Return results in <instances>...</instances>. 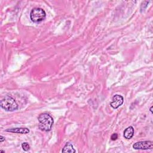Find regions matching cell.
<instances>
[{
  "instance_id": "11",
  "label": "cell",
  "mask_w": 153,
  "mask_h": 153,
  "mask_svg": "<svg viewBox=\"0 0 153 153\" xmlns=\"http://www.w3.org/2000/svg\"><path fill=\"white\" fill-rule=\"evenodd\" d=\"M4 141H5V137L3 136H0V142H2Z\"/></svg>"
},
{
  "instance_id": "1",
  "label": "cell",
  "mask_w": 153,
  "mask_h": 153,
  "mask_svg": "<svg viewBox=\"0 0 153 153\" xmlns=\"http://www.w3.org/2000/svg\"><path fill=\"white\" fill-rule=\"evenodd\" d=\"M38 120L40 123L39 128L41 130L45 132H49L51 130L54 121L50 115L47 113H42L39 115Z\"/></svg>"
},
{
  "instance_id": "2",
  "label": "cell",
  "mask_w": 153,
  "mask_h": 153,
  "mask_svg": "<svg viewBox=\"0 0 153 153\" xmlns=\"http://www.w3.org/2000/svg\"><path fill=\"white\" fill-rule=\"evenodd\" d=\"M1 107L7 111H14L18 109L19 105L13 98L6 96L0 102Z\"/></svg>"
},
{
  "instance_id": "13",
  "label": "cell",
  "mask_w": 153,
  "mask_h": 153,
  "mask_svg": "<svg viewBox=\"0 0 153 153\" xmlns=\"http://www.w3.org/2000/svg\"><path fill=\"white\" fill-rule=\"evenodd\" d=\"M0 152H4L5 153V151H3V150H1V151H0Z\"/></svg>"
},
{
  "instance_id": "7",
  "label": "cell",
  "mask_w": 153,
  "mask_h": 153,
  "mask_svg": "<svg viewBox=\"0 0 153 153\" xmlns=\"http://www.w3.org/2000/svg\"><path fill=\"white\" fill-rule=\"evenodd\" d=\"M124 137L127 140H130L134 135V128L132 126H129L124 131Z\"/></svg>"
},
{
  "instance_id": "12",
  "label": "cell",
  "mask_w": 153,
  "mask_h": 153,
  "mask_svg": "<svg viewBox=\"0 0 153 153\" xmlns=\"http://www.w3.org/2000/svg\"><path fill=\"white\" fill-rule=\"evenodd\" d=\"M149 111H150L151 113V114H152V106H151V108H150V110H149Z\"/></svg>"
},
{
  "instance_id": "6",
  "label": "cell",
  "mask_w": 153,
  "mask_h": 153,
  "mask_svg": "<svg viewBox=\"0 0 153 153\" xmlns=\"http://www.w3.org/2000/svg\"><path fill=\"white\" fill-rule=\"evenodd\" d=\"M7 132L14 133H20V134H27L29 133V130L28 128H23V127H16L8 129L6 130Z\"/></svg>"
},
{
  "instance_id": "5",
  "label": "cell",
  "mask_w": 153,
  "mask_h": 153,
  "mask_svg": "<svg viewBox=\"0 0 153 153\" xmlns=\"http://www.w3.org/2000/svg\"><path fill=\"white\" fill-rule=\"evenodd\" d=\"M124 102V98L123 97L119 95H115L112 99V102L110 103V105L114 109H117L118 107H120Z\"/></svg>"
},
{
  "instance_id": "3",
  "label": "cell",
  "mask_w": 153,
  "mask_h": 153,
  "mask_svg": "<svg viewBox=\"0 0 153 153\" xmlns=\"http://www.w3.org/2000/svg\"><path fill=\"white\" fill-rule=\"evenodd\" d=\"M46 17V13L41 8H34L30 13V18L33 22L38 23L43 21Z\"/></svg>"
},
{
  "instance_id": "9",
  "label": "cell",
  "mask_w": 153,
  "mask_h": 153,
  "mask_svg": "<svg viewBox=\"0 0 153 153\" xmlns=\"http://www.w3.org/2000/svg\"><path fill=\"white\" fill-rule=\"evenodd\" d=\"M22 147L24 151H28L30 149V146H29V145L27 142L22 143Z\"/></svg>"
},
{
  "instance_id": "8",
  "label": "cell",
  "mask_w": 153,
  "mask_h": 153,
  "mask_svg": "<svg viewBox=\"0 0 153 153\" xmlns=\"http://www.w3.org/2000/svg\"><path fill=\"white\" fill-rule=\"evenodd\" d=\"M62 152H69V153H75L76 152L75 149L74 148L73 145L70 142H67L64 146L62 150Z\"/></svg>"
},
{
  "instance_id": "4",
  "label": "cell",
  "mask_w": 153,
  "mask_h": 153,
  "mask_svg": "<svg viewBox=\"0 0 153 153\" xmlns=\"http://www.w3.org/2000/svg\"><path fill=\"white\" fill-rule=\"evenodd\" d=\"M133 148L135 149H153V142L149 141L137 142L133 145Z\"/></svg>"
},
{
  "instance_id": "10",
  "label": "cell",
  "mask_w": 153,
  "mask_h": 153,
  "mask_svg": "<svg viewBox=\"0 0 153 153\" xmlns=\"http://www.w3.org/2000/svg\"><path fill=\"white\" fill-rule=\"evenodd\" d=\"M117 138H118V135H117V133H113V134L111 135V140H113V141H115V140H116Z\"/></svg>"
}]
</instances>
